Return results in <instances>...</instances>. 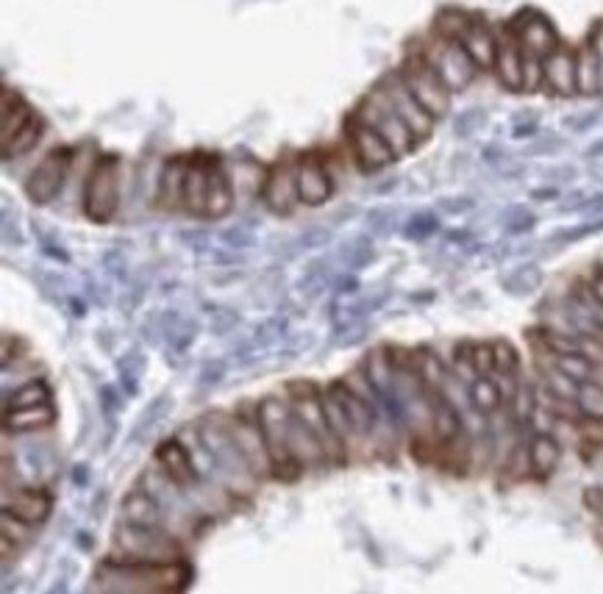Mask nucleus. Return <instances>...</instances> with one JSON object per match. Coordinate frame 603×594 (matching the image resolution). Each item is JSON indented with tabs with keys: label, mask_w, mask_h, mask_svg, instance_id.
I'll return each mask as SVG.
<instances>
[{
	"label": "nucleus",
	"mask_w": 603,
	"mask_h": 594,
	"mask_svg": "<svg viewBox=\"0 0 603 594\" xmlns=\"http://www.w3.org/2000/svg\"><path fill=\"white\" fill-rule=\"evenodd\" d=\"M187 562L176 564H137L111 562L100 567V594H181L189 584Z\"/></svg>",
	"instance_id": "f257e3e1"
},
{
	"label": "nucleus",
	"mask_w": 603,
	"mask_h": 594,
	"mask_svg": "<svg viewBox=\"0 0 603 594\" xmlns=\"http://www.w3.org/2000/svg\"><path fill=\"white\" fill-rule=\"evenodd\" d=\"M200 442L209 451L211 462L217 467V484L228 492L231 497H248L256 489V475L245 464L243 453H239L237 442H234L231 425H228V414H206L200 423L195 425Z\"/></svg>",
	"instance_id": "f03ea898"
},
{
	"label": "nucleus",
	"mask_w": 603,
	"mask_h": 594,
	"mask_svg": "<svg viewBox=\"0 0 603 594\" xmlns=\"http://www.w3.org/2000/svg\"><path fill=\"white\" fill-rule=\"evenodd\" d=\"M111 562L137 564H176L187 558L184 539L167 528H145V525L120 523L111 539Z\"/></svg>",
	"instance_id": "7ed1b4c3"
},
{
	"label": "nucleus",
	"mask_w": 603,
	"mask_h": 594,
	"mask_svg": "<svg viewBox=\"0 0 603 594\" xmlns=\"http://www.w3.org/2000/svg\"><path fill=\"white\" fill-rule=\"evenodd\" d=\"M256 414H259L261 434H265L267 453L273 462V478L293 484L304 475V467L295 462L293 451H289V423H293V408H289L287 397L267 395L256 403Z\"/></svg>",
	"instance_id": "20e7f679"
},
{
	"label": "nucleus",
	"mask_w": 603,
	"mask_h": 594,
	"mask_svg": "<svg viewBox=\"0 0 603 594\" xmlns=\"http://www.w3.org/2000/svg\"><path fill=\"white\" fill-rule=\"evenodd\" d=\"M120 170L122 161L115 154L98 156L92 170L87 172L81 192V209L83 217L95 226H106L115 220L117 209H120Z\"/></svg>",
	"instance_id": "39448f33"
},
{
	"label": "nucleus",
	"mask_w": 603,
	"mask_h": 594,
	"mask_svg": "<svg viewBox=\"0 0 603 594\" xmlns=\"http://www.w3.org/2000/svg\"><path fill=\"white\" fill-rule=\"evenodd\" d=\"M287 403L293 408L295 417L304 419L317 436H320L323 447H326L328 464H345L350 453L345 451L343 442L337 439V434L332 430L326 419V408H323V392L317 389L312 380H293L287 386Z\"/></svg>",
	"instance_id": "423d86ee"
},
{
	"label": "nucleus",
	"mask_w": 603,
	"mask_h": 594,
	"mask_svg": "<svg viewBox=\"0 0 603 594\" xmlns=\"http://www.w3.org/2000/svg\"><path fill=\"white\" fill-rule=\"evenodd\" d=\"M354 115L359 117L362 122H367L373 131L382 133L384 142H387L389 148L395 150V156H398V159H404V156L415 154V150L421 148V142L415 139V133H412L409 126L401 120L398 111L389 106V100L384 98V92L378 87H373L370 92L365 95V100L356 106Z\"/></svg>",
	"instance_id": "0eeeda50"
},
{
	"label": "nucleus",
	"mask_w": 603,
	"mask_h": 594,
	"mask_svg": "<svg viewBox=\"0 0 603 594\" xmlns=\"http://www.w3.org/2000/svg\"><path fill=\"white\" fill-rule=\"evenodd\" d=\"M398 76L404 78L409 92L421 100V106L428 115H434L437 120H443V117L448 115L451 106H454V92L445 87V81L437 76V70L428 65V59L421 50L406 56L404 65L398 67Z\"/></svg>",
	"instance_id": "6e6552de"
},
{
	"label": "nucleus",
	"mask_w": 603,
	"mask_h": 594,
	"mask_svg": "<svg viewBox=\"0 0 603 594\" xmlns=\"http://www.w3.org/2000/svg\"><path fill=\"white\" fill-rule=\"evenodd\" d=\"M72 161H76V150L59 145V148L50 150L48 156H42L37 167L28 172L26 184H22V192L31 200L33 206H48L65 192L67 178H70Z\"/></svg>",
	"instance_id": "1a4fd4ad"
},
{
	"label": "nucleus",
	"mask_w": 603,
	"mask_h": 594,
	"mask_svg": "<svg viewBox=\"0 0 603 594\" xmlns=\"http://www.w3.org/2000/svg\"><path fill=\"white\" fill-rule=\"evenodd\" d=\"M421 53L426 56L428 65L437 70V76L443 78L445 87L454 95L465 92V89L476 81L478 72H482L473 65V59L467 56V50L462 48V42H445V39L432 37V42L423 44Z\"/></svg>",
	"instance_id": "9d476101"
},
{
	"label": "nucleus",
	"mask_w": 603,
	"mask_h": 594,
	"mask_svg": "<svg viewBox=\"0 0 603 594\" xmlns=\"http://www.w3.org/2000/svg\"><path fill=\"white\" fill-rule=\"evenodd\" d=\"M376 87L382 89L384 98L389 100V106H393V109L398 111L401 120H404L406 126H409V131L415 133L417 142L423 145L426 139H432L434 128H437L439 120L434 115H428L426 109H423L421 100H417L415 95L409 92V87L404 83V78L398 76V70L387 72V76H384L382 81L376 83Z\"/></svg>",
	"instance_id": "9b49d317"
},
{
	"label": "nucleus",
	"mask_w": 603,
	"mask_h": 594,
	"mask_svg": "<svg viewBox=\"0 0 603 594\" xmlns=\"http://www.w3.org/2000/svg\"><path fill=\"white\" fill-rule=\"evenodd\" d=\"M154 462L167 481H172L178 489L187 492L189 501L204 489V478L198 475V467H195V462H192V453H189L187 442H184L181 436L161 439L154 451Z\"/></svg>",
	"instance_id": "f8f14e48"
},
{
	"label": "nucleus",
	"mask_w": 603,
	"mask_h": 594,
	"mask_svg": "<svg viewBox=\"0 0 603 594\" xmlns=\"http://www.w3.org/2000/svg\"><path fill=\"white\" fill-rule=\"evenodd\" d=\"M228 425H231L234 442H237L239 453H243L245 464H248L250 473L256 475V481L273 478V462H270V453H267V442H265V434H261L256 406L250 414H243V412L228 414Z\"/></svg>",
	"instance_id": "ddd939ff"
},
{
	"label": "nucleus",
	"mask_w": 603,
	"mask_h": 594,
	"mask_svg": "<svg viewBox=\"0 0 603 594\" xmlns=\"http://www.w3.org/2000/svg\"><path fill=\"white\" fill-rule=\"evenodd\" d=\"M345 131H348L350 150H354L356 165L365 172H378L387 170L393 161H398L395 150L384 142V137L378 131H373L367 122H362L359 117L350 115V120L345 122Z\"/></svg>",
	"instance_id": "4468645a"
},
{
	"label": "nucleus",
	"mask_w": 603,
	"mask_h": 594,
	"mask_svg": "<svg viewBox=\"0 0 603 594\" xmlns=\"http://www.w3.org/2000/svg\"><path fill=\"white\" fill-rule=\"evenodd\" d=\"M510 28L515 31L523 53L540 56V59H548V56L562 44L560 31H556L554 22L537 9H523L521 14L512 17Z\"/></svg>",
	"instance_id": "2eb2a0df"
},
{
	"label": "nucleus",
	"mask_w": 603,
	"mask_h": 594,
	"mask_svg": "<svg viewBox=\"0 0 603 594\" xmlns=\"http://www.w3.org/2000/svg\"><path fill=\"white\" fill-rule=\"evenodd\" d=\"M261 200L273 215H293L298 209V159L278 161L267 170L265 184H261Z\"/></svg>",
	"instance_id": "dca6fc26"
},
{
	"label": "nucleus",
	"mask_w": 603,
	"mask_h": 594,
	"mask_svg": "<svg viewBox=\"0 0 603 594\" xmlns=\"http://www.w3.org/2000/svg\"><path fill=\"white\" fill-rule=\"evenodd\" d=\"M122 523L145 525V528H167L176 536H181L172 514L167 512L159 497L150 489H145V486H137V489H131L122 497Z\"/></svg>",
	"instance_id": "f3484780"
},
{
	"label": "nucleus",
	"mask_w": 603,
	"mask_h": 594,
	"mask_svg": "<svg viewBox=\"0 0 603 594\" xmlns=\"http://www.w3.org/2000/svg\"><path fill=\"white\" fill-rule=\"evenodd\" d=\"M334 195V178L328 165L323 161L320 154H304L298 156V198L300 206H323L332 200Z\"/></svg>",
	"instance_id": "a211bd4d"
},
{
	"label": "nucleus",
	"mask_w": 603,
	"mask_h": 594,
	"mask_svg": "<svg viewBox=\"0 0 603 594\" xmlns=\"http://www.w3.org/2000/svg\"><path fill=\"white\" fill-rule=\"evenodd\" d=\"M543 89L554 98H576V48L560 44L548 59H543Z\"/></svg>",
	"instance_id": "6ab92c4d"
},
{
	"label": "nucleus",
	"mask_w": 603,
	"mask_h": 594,
	"mask_svg": "<svg viewBox=\"0 0 603 594\" xmlns=\"http://www.w3.org/2000/svg\"><path fill=\"white\" fill-rule=\"evenodd\" d=\"M3 512L31 528H39L53 514V495L42 486H20L14 489V495L11 492L3 495Z\"/></svg>",
	"instance_id": "aec40b11"
},
{
	"label": "nucleus",
	"mask_w": 603,
	"mask_h": 594,
	"mask_svg": "<svg viewBox=\"0 0 603 594\" xmlns=\"http://www.w3.org/2000/svg\"><path fill=\"white\" fill-rule=\"evenodd\" d=\"M493 72L506 92H523V48L510 22L498 28V53H495Z\"/></svg>",
	"instance_id": "412c9836"
},
{
	"label": "nucleus",
	"mask_w": 603,
	"mask_h": 594,
	"mask_svg": "<svg viewBox=\"0 0 603 594\" xmlns=\"http://www.w3.org/2000/svg\"><path fill=\"white\" fill-rule=\"evenodd\" d=\"M215 156L204 154H189V170L187 184H184V211L192 217H206V198H209V170Z\"/></svg>",
	"instance_id": "4be33fe9"
},
{
	"label": "nucleus",
	"mask_w": 603,
	"mask_h": 594,
	"mask_svg": "<svg viewBox=\"0 0 603 594\" xmlns=\"http://www.w3.org/2000/svg\"><path fill=\"white\" fill-rule=\"evenodd\" d=\"M189 156L178 154L165 161L159 172V187H156V200L165 211L184 209V184H187Z\"/></svg>",
	"instance_id": "5701e85b"
},
{
	"label": "nucleus",
	"mask_w": 603,
	"mask_h": 594,
	"mask_svg": "<svg viewBox=\"0 0 603 594\" xmlns=\"http://www.w3.org/2000/svg\"><path fill=\"white\" fill-rule=\"evenodd\" d=\"M234 178L228 172L226 161L220 156L211 159V170H209V198H206V217L209 220H223L226 215H231L234 209Z\"/></svg>",
	"instance_id": "b1692460"
},
{
	"label": "nucleus",
	"mask_w": 603,
	"mask_h": 594,
	"mask_svg": "<svg viewBox=\"0 0 603 594\" xmlns=\"http://www.w3.org/2000/svg\"><path fill=\"white\" fill-rule=\"evenodd\" d=\"M33 115L37 111L31 109V103L17 89L3 87V95H0V148L9 145L33 120Z\"/></svg>",
	"instance_id": "393cba45"
},
{
	"label": "nucleus",
	"mask_w": 603,
	"mask_h": 594,
	"mask_svg": "<svg viewBox=\"0 0 603 594\" xmlns=\"http://www.w3.org/2000/svg\"><path fill=\"white\" fill-rule=\"evenodd\" d=\"M462 48L467 50V56H471L478 70H493L495 53H498V31L490 22H484L482 17H476L471 31L462 39Z\"/></svg>",
	"instance_id": "a878e982"
},
{
	"label": "nucleus",
	"mask_w": 603,
	"mask_h": 594,
	"mask_svg": "<svg viewBox=\"0 0 603 594\" xmlns=\"http://www.w3.org/2000/svg\"><path fill=\"white\" fill-rule=\"evenodd\" d=\"M526 445H528V469H532L534 478L540 481L551 478L562 462L560 439H556L551 430H537Z\"/></svg>",
	"instance_id": "bb28decb"
},
{
	"label": "nucleus",
	"mask_w": 603,
	"mask_h": 594,
	"mask_svg": "<svg viewBox=\"0 0 603 594\" xmlns=\"http://www.w3.org/2000/svg\"><path fill=\"white\" fill-rule=\"evenodd\" d=\"M53 423H56L53 403H45V406H28V408H11V412H3L6 434H37V430L50 428Z\"/></svg>",
	"instance_id": "cd10ccee"
},
{
	"label": "nucleus",
	"mask_w": 603,
	"mask_h": 594,
	"mask_svg": "<svg viewBox=\"0 0 603 594\" xmlns=\"http://www.w3.org/2000/svg\"><path fill=\"white\" fill-rule=\"evenodd\" d=\"M576 81H579V95H584V98H593V95L603 92L601 61L590 42L579 44L576 48Z\"/></svg>",
	"instance_id": "c85d7f7f"
},
{
	"label": "nucleus",
	"mask_w": 603,
	"mask_h": 594,
	"mask_svg": "<svg viewBox=\"0 0 603 594\" xmlns=\"http://www.w3.org/2000/svg\"><path fill=\"white\" fill-rule=\"evenodd\" d=\"M473 20H476V14H471V11L448 6V9H443L437 17H434L432 37L445 39V42H462L465 33L471 31Z\"/></svg>",
	"instance_id": "c756f323"
},
{
	"label": "nucleus",
	"mask_w": 603,
	"mask_h": 594,
	"mask_svg": "<svg viewBox=\"0 0 603 594\" xmlns=\"http://www.w3.org/2000/svg\"><path fill=\"white\" fill-rule=\"evenodd\" d=\"M467 397H471V406L476 408L482 417H493V414H498L501 408L506 406L504 392H501L498 380H495L493 375H484V378L473 380L471 389H467Z\"/></svg>",
	"instance_id": "7c9ffc66"
},
{
	"label": "nucleus",
	"mask_w": 603,
	"mask_h": 594,
	"mask_svg": "<svg viewBox=\"0 0 603 594\" xmlns=\"http://www.w3.org/2000/svg\"><path fill=\"white\" fill-rule=\"evenodd\" d=\"M42 133H45V120L39 115H33V120L28 122V126L22 128V131L17 133L9 145L0 148V154H3V165H9L11 159H22L26 154H31V150L39 145V139H42Z\"/></svg>",
	"instance_id": "2f4dec72"
},
{
	"label": "nucleus",
	"mask_w": 603,
	"mask_h": 594,
	"mask_svg": "<svg viewBox=\"0 0 603 594\" xmlns=\"http://www.w3.org/2000/svg\"><path fill=\"white\" fill-rule=\"evenodd\" d=\"M45 403H53V395H50V386L45 380H28L20 389H14L11 395H6L3 412H11V408H28V406H45Z\"/></svg>",
	"instance_id": "473e14b6"
},
{
	"label": "nucleus",
	"mask_w": 603,
	"mask_h": 594,
	"mask_svg": "<svg viewBox=\"0 0 603 594\" xmlns=\"http://www.w3.org/2000/svg\"><path fill=\"white\" fill-rule=\"evenodd\" d=\"M551 364H554L556 369H562L565 375H571L573 380H579V384H587V380H593L595 362L590 356H584V353H565V356H551Z\"/></svg>",
	"instance_id": "72a5a7b5"
},
{
	"label": "nucleus",
	"mask_w": 603,
	"mask_h": 594,
	"mask_svg": "<svg viewBox=\"0 0 603 594\" xmlns=\"http://www.w3.org/2000/svg\"><path fill=\"white\" fill-rule=\"evenodd\" d=\"M543 386L554 397H562V400H573V403H576L579 389H582V384H579V380H573L571 375H565L562 369H556L554 364H548V367L543 369Z\"/></svg>",
	"instance_id": "f704fd0d"
},
{
	"label": "nucleus",
	"mask_w": 603,
	"mask_h": 594,
	"mask_svg": "<svg viewBox=\"0 0 603 594\" xmlns=\"http://www.w3.org/2000/svg\"><path fill=\"white\" fill-rule=\"evenodd\" d=\"M576 403L584 419H590V423H603V386L601 384H595V380L582 384Z\"/></svg>",
	"instance_id": "c9c22d12"
},
{
	"label": "nucleus",
	"mask_w": 603,
	"mask_h": 594,
	"mask_svg": "<svg viewBox=\"0 0 603 594\" xmlns=\"http://www.w3.org/2000/svg\"><path fill=\"white\" fill-rule=\"evenodd\" d=\"M0 531H3V562L9 558L11 547L28 545V539L33 536L31 525L20 523V519L11 517V514H6V512H3V519H0Z\"/></svg>",
	"instance_id": "e433bc0d"
},
{
	"label": "nucleus",
	"mask_w": 603,
	"mask_h": 594,
	"mask_svg": "<svg viewBox=\"0 0 603 594\" xmlns=\"http://www.w3.org/2000/svg\"><path fill=\"white\" fill-rule=\"evenodd\" d=\"M495 353V375H517L521 373V353L512 341L495 339L493 341Z\"/></svg>",
	"instance_id": "4c0bfd02"
},
{
	"label": "nucleus",
	"mask_w": 603,
	"mask_h": 594,
	"mask_svg": "<svg viewBox=\"0 0 603 594\" xmlns=\"http://www.w3.org/2000/svg\"><path fill=\"white\" fill-rule=\"evenodd\" d=\"M471 362L478 378H484V375H495L493 341H471Z\"/></svg>",
	"instance_id": "58836bf2"
},
{
	"label": "nucleus",
	"mask_w": 603,
	"mask_h": 594,
	"mask_svg": "<svg viewBox=\"0 0 603 594\" xmlns=\"http://www.w3.org/2000/svg\"><path fill=\"white\" fill-rule=\"evenodd\" d=\"M543 89V59L523 53V92H540Z\"/></svg>",
	"instance_id": "ea45409f"
},
{
	"label": "nucleus",
	"mask_w": 603,
	"mask_h": 594,
	"mask_svg": "<svg viewBox=\"0 0 603 594\" xmlns=\"http://www.w3.org/2000/svg\"><path fill=\"white\" fill-rule=\"evenodd\" d=\"M587 287H590V293L595 295V300L603 306V265L593 267V273H590V278H587Z\"/></svg>",
	"instance_id": "a19ab883"
},
{
	"label": "nucleus",
	"mask_w": 603,
	"mask_h": 594,
	"mask_svg": "<svg viewBox=\"0 0 603 594\" xmlns=\"http://www.w3.org/2000/svg\"><path fill=\"white\" fill-rule=\"evenodd\" d=\"M587 42L593 44L595 56H599V61H601V72H603V22H599V26H595V31L590 33Z\"/></svg>",
	"instance_id": "79ce46f5"
},
{
	"label": "nucleus",
	"mask_w": 603,
	"mask_h": 594,
	"mask_svg": "<svg viewBox=\"0 0 603 594\" xmlns=\"http://www.w3.org/2000/svg\"><path fill=\"white\" fill-rule=\"evenodd\" d=\"M601 265H603V261H601Z\"/></svg>",
	"instance_id": "37998d69"
}]
</instances>
